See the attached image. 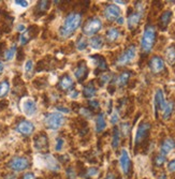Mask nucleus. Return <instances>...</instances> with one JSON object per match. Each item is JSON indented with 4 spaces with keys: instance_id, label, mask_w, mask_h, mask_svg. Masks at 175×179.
Returning a JSON list of instances; mask_svg holds the SVG:
<instances>
[{
    "instance_id": "f257e3e1",
    "label": "nucleus",
    "mask_w": 175,
    "mask_h": 179,
    "mask_svg": "<svg viewBox=\"0 0 175 179\" xmlns=\"http://www.w3.org/2000/svg\"><path fill=\"white\" fill-rule=\"evenodd\" d=\"M82 23V15L78 12H71L65 18L64 25L60 27L59 35L61 38H69L78 29Z\"/></svg>"
},
{
    "instance_id": "f03ea898",
    "label": "nucleus",
    "mask_w": 175,
    "mask_h": 179,
    "mask_svg": "<svg viewBox=\"0 0 175 179\" xmlns=\"http://www.w3.org/2000/svg\"><path fill=\"white\" fill-rule=\"evenodd\" d=\"M156 42V28L153 25H146L141 40V48L144 54L151 53Z\"/></svg>"
},
{
    "instance_id": "7ed1b4c3",
    "label": "nucleus",
    "mask_w": 175,
    "mask_h": 179,
    "mask_svg": "<svg viewBox=\"0 0 175 179\" xmlns=\"http://www.w3.org/2000/svg\"><path fill=\"white\" fill-rule=\"evenodd\" d=\"M65 122V117L61 113H51L46 114L44 118V123L47 129L51 130H58Z\"/></svg>"
},
{
    "instance_id": "20e7f679",
    "label": "nucleus",
    "mask_w": 175,
    "mask_h": 179,
    "mask_svg": "<svg viewBox=\"0 0 175 179\" xmlns=\"http://www.w3.org/2000/svg\"><path fill=\"white\" fill-rule=\"evenodd\" d=\"M151 123L148 122H141L137 127V134H135V148H139L143 143H145L147 141L148 136H149V131H151Z\"/></svg>"
},
{
    "instance_id": "39448f33",
    "label": "nucleus",
    "mask_w": 175,
    "mask_h": 179,
    "mask_svg": "<svg viewBox=\"0 0 175 179\" xmlns=\"http://www.w3.org/2000/svg\"><path fill=\"white\" fill-rule=\"evenodd\" d=\"M101 28H102L101 19L98 18V17H90L89 19H87L85 25H84L83 32L84 35L92 37V35H96L97 32H99L101 30Z\"/></svg>"
},
{
    "instance_id": "423d86ee",
    "label": "nucleus",
    "mask_w": 175,
    "mask_h": 179,
    "mask_svg": "<svg viewBox=\"0 0 175 179\" xmlns=\"http://www.w3.org/2000/svg\"><path fill=\"white\" fill-rule=\"evenodd\" d=\"M135 55H137V48L134 45H130L125 49L123 53L119 55L118 59L116 60V64L119 66V67H123V66H126L129 62H131L133 59H134Z\"/></svg>"
},
{
    "instance_id": "0eeeda50",
    "label": "nucleus",
    "mask_w": 175,
    "mask_h": 179,
    "mask_svg": "<svg viewBox=\"0 0 175 179\" xmlns=\"http://www.w3.org/2000/svg\"><path fill=\"white\" fill-rule=\"evenodd\" d=\"M8 166L14 172H23L30 166V161L25 157H15L10 160Z\"/></svg>"
},
{
    "instance_id": "6e6552de",
    "label": "nucleus",
    "mask_w": 175,
    "mask_h": 179,
    "mask_svg": "<svg viewBox=\"0 0 175 179\" xmlns=\"http://www.w3.org/2000/svg\"><path fill=\"white\" fill-rule=\"evenodd\" d=\"M104 16L109 21H115L120 17V9L115 4H108L104 9Z\"/></svg>"
},
{
    "instance_id": "1a4fd4ad",
    "label": "nucleus",
    "mask_w": 175,
    "mask_h": 179,
    "mask_svg": "<svg viewBox=\"0 0 175 179\" xmlns=\"http://www.w3.org/2000/svg\"><path fill=\"white\" fill-rule=\"evenodd\" d=\"M148 67L154 74H159L164 70V61L161 57L153 56L148 62Z\"/></svg>"
},
{
    "instance_id": "9d476101",
    "label": "nucleus",
    "mask_w": 175,
    "mask_h": 179,
    "mask_svg": "<svg viewBox=\"0 0 175 179\" xmlns=\"http://www.w3.org/2000/svg\"><path fill=\"white\" fill-rule=\"evenodd\" d=\"M119 163H120V167L121 169H123V173H124L126 176H129L130 171H131V160H130L129 153L127 152L126 149L121 150L120 158H119Z\"/></svg>"
},
{
    "instance_id": "9b49d317",
    "label": "nucleus",
    "mask_w": 175,
    "mask_h": 179,
    "mask_svg": "<svg viewBox=\"0 0 175 179\" xmlns=\"http://www.w3.org/2000/svg\"><path fill=\"white\" fill-rule=\"evenodd\" d=\"M167 105V102L164 100L163 92H162L161 89H158L156 91V94H155V100H154V107H155V114H156V117L158 115L159 110H163L164 107Z\"/></svg>"
},
{
    "instance_id": "f8f14e48",
    "label": "nucleus",
    "mask_w": 175,
    "mask_h": 179,
    "mask_svg": "<svg viewBox=\"0 0 175 179\" xmlns=\"http://www.w3.org/2000/svg\"><path fill=\"white\" fill-rule=\"evenodd\" d=\"M35 147L39 151H46L49 149V138L45 133H40L35 137Z\"/></svg>"
},
{
    "instance_id": "ddd939ff",
    "label": "nucleus",
    "mask_w": 175,
    "mask_h": 179,
    "mask_svg": "<svg viewBox=\"0 0 175 179\" xmlns=\"http://www.w3.org/2000/svg\"><path fill=\"white\" fill-rule=\"evenodd\" d=\"M74 75H75L76 80L82 83L84 82V80L87 77L88 75V68L86 66V62L85 61H80L76 66L75 70H74Z\"/></svg>"
},
{
    "instance_id": "4468645a",
    "label": "nucleus",
    "mask_w": 175,
    "mask_h": 179,
    "mask_svg": "<svg viewBox=\"0 0 175 179\" xmlns=\"http://www.w3.org/2000/svg\"><path fill=\"white\" fill-rule=\"evenodd\" d=\"M35 130V126L33 123H31L30 121L27 120H22L17 123L16 126V131L18 133L23 134V135H30Z\"/></svg>"
},
{
    "instance_id": "2eb2a0df",
    "label": "nucleus",
    "mask_w": 175,
    "mask_h": 179,
    "mask_svg": "<svg viewBox=\"0 0 175 179\" xmlns=\"http://www.w3.org/2000/svg\"><path fill=\"white\" fill-rule=\"evenodd\" d=\"M58 88L62 91L73 90V88H74V83H73L72 78L68 74H65L64 76H61L59 80V83H58Z\"/></svg>"
},
{
    "instance_id": "dca6fc26",
    "label": "nucleus",
    "mask_w": 175,
    "mask_h": 179,
    "mask_svg": "<svg viewBox=\"0 0 175 179\" xmlns=\"http://www.w3.org/2000/svg\"><path fill=\"white\" fill-rule=\"evenodd\" d=\"M141 18H142V14L137 13V11L128 14V21H127V23H128V28H129L130 30L135 29V28L139 26V24H140Z\"/></svg>"
},
{
    "instance_id": "f3484780",
    "label": "nucleus",
    "mask_w": 175,
    "mask_h": 179,
    "mask_svg": "<svg viewBox=\"0 0 175 179\" xmlns=\"http://www.w3.org/2000/svg\"><path fill=\"white\" fill-rule=\"evenodd\" d=\"M171 18H172V12H171V11H164L163 13L161 14V16L159 17V21H158L159 29L162 30V31H164V30L167 29L170 24Z\"/></svg>"
},
{
    "instance_id": "a211bd4d",
    "label": "nucleus",
    "mask_w": 175,
    "mask_h": 179,
    "mask_svg": "<svg viewBox=\"0 0 175 179\" xmlns=\"http://www.w3.org/2000/svg\"><path fill=\"white\" fill-rule=\"evenodd\" d=\"M175 148V141L171 137H168L162 142L161 147H160V153L163 155H169L171 151Z\"/></svg>"
},
{
    "instance_id": "6ab92c4d",
    "label": "nucleus",
    "mask_w": 175,
    "mask_h": 179,
    "mask_svg": "<svg viewBox=\"0 0 175 179\" xmlns=\"http://www.w3.org/2000/svg\"><path fill=\"white\" fill-rule=\"evenodd\" d=\"M90 59L95 60V64L98 67L97 71H106L108 70V64H106L104 57L99 56V55H95V56H90Z\"/></svg>"
},
{
    "instance_id": "aec40b11",
    "label": "nucleus",
    "mask_w": 175,
    "mask_h": 179,
    "mask_svg": "<svg viewBox=\"0 0 175 179\" xmlns=\"http://www.w3.org/2000/svg\"><path fill=\"white\" fill-rule=\"evenodd\" d=\"M97 94V89L94 86V83H88L83 87V96L87 99H92Z\"/></svg>"
},
{
    "instance_id": "412c9836",
    "label": "nucleus",
    "mask_w": 175,
    "mask_h": 179,
    "mask_svg": "<svg viewBox=\"0 0 175 179\" xmlns=\"http://www.w3.org/2000/svg\"><path fill=\"white\" fill-rule=\"evenodd\" d=\"M165 59L170 66L174 67L175 66V45H171L165 49Z\"/></svg>"
},
{
    "instance_id": "4be33fe9",
    "label": "nucleus",
    "mask_w": 175,
    "mask_h": 179,
    "mask_svg": "<svg viewBox=\"0 0 175 179\" xmlns=\"http://www.w3.org/2000/svg\"><path fill=\"white\" fill-rule=\"evenodd\" d=\"M119 35H120V32L117 28H110L106 31V40L109 43H113L118 39Z\"/></svg>"
},
{
    "instance_id": "5701e85b",
    "label": "nucleus",
    "mask_w": 175,
    "mask_h": 179,
    "mask_svg": "<svg viewBox=\"0 0 175 179\" xmlns=\"http://www.w3.org/2000/svg\"><path fill=\"white\" fill-rule=\"evenodd\" d=\"M106 127V122H105V118L104 115L102 113H100L99 115L97 116V119H96V131L98 133H101Z\"/></svg>"
},
{
    "instance_id": "b1692460",
    "label": "nucleus",
    "mask_w": 175,
    "mask_h": 179,
    "mask_svg": "<svg viewBox=\"0 0 175 179\" xmlns=\"http://www.w3.org/2000/svg\"><path fill=\"white\" fill-rule=\"evenodd\" d=\"M24 110L28 116H32L37 110V105L35 101L32 100H28L24 103Z\"/></svg>"
},
{
    "instance_id": "393cba45",
    "label": "nucleus",
    "mask_w": 175,
    "mask_h": 179,
    "mask_svg": "<svg viewBox=\"0 0 175 179\" xmlns=\"http://www.w3.org/2000/svg\"><path fill=\"white\" fill-rule=\"evenodd\" d=\"M130 76H131V72H130V71H125V72L121 73L118 76V78H117V80H116L118 87H124V86L128 83Z\"/></svg>"
},
{
    "instance_id": "a878e982",
    "label": "nucleus",
    "mask_w": 175,
    "mask_h": 179,
    "mask_svg": "<svg viewBox=\"0 0 175 179\" xmlns=\"http://www.w3.org/2000/svg\"><path fill=\"white\" fill-rule=\"evenodd\" d=\"M45 161H46L47 169H49L51 171H58V169H59V164L57 163L56 159L53 158L52 155H46Z\"/></svg>"
},
{
    "instance_id": "bb28decb",
    "label": "nucleus",
    "mask_w": 175,
    "mask_h": 179,
    "mask_svg": "<svg viewBox=\"0 0 175 179\" xmlns=\"http://www.w3.org/2000/svg\"><path fill=\"white\" fill-rule=\"evenodd\" d=\"M89 44L95 49H100L104 44V40L102 37H94L89 40Z\"/></svg>"
},
{
    "instance_id": "cd10ccee",
    "label": "nucleus",
    "mask_w": 175,
    "mask_h": 179,
    "mask_svg": "<svg viewBox=\"0 0 175 179\" xmlns=\"http://www.w3.org/2000/svg\"><path fill=\"white\" fill-rule=\"evenodd\" d=\"M120 143V132H119L118 128L113 129V136H112V147L114 149H117Z\"/></svg>"
},
{
    "instance_id": "c85d7f7f",
    "label": "nucleus",
    "mask_w": 175,
    "mask_h": 179,
    "mask_svg": "<svg viewBox=\"0 0 175 179\" xmlns=\"http://www.w3.org/2000/svg\"><path fill=\"white\" fill-rule=\"evenodd\" d=\"M174 110V103L173 102H167V105L162 110V118L163 119H169L172 115V112Z\"/></svg>"
},
{
    "instance_id": "c756f323",
    "label": "nucleus",
    "mask_w": 175,
    "mask_h": 179,
    "mask_svg": "<svg viewBox=\"0 0 175 179\" xmlns=\"http://www.w3.org/2000/svg\"><path fill=\"white\" fill-rule=\"evenodd\" d=\"M9 90H10V84L8 80H3L0 83V98H3L8 94Z\"/></svg>"
},
{
    "instance_id": "7c9ffc66",
    "label": "nucleus",
    "mask_w": 175,
    "mask_h": 179,
    "mask_svg": "<svg viewBox=\"0 0 175 179\" xmlns=\"http://www.w3.org/2000/svg\"><path fill=\"white\" fill-rule=\"evenodd\" d=\"M49 5H51L49 1H39L38 4H37V10L41 12V14H43L45 11L49 9Z\"/></svg>"
},
{
    "instance_id": "2f4dec72",
    "label": "nucleus",
    "mask_w": 175,
    "mask_h": 179,
    "mask_svg": "<svg viewBox=\"0 0 175 179\" xmlns=\"http://www.w3.org/2000/svg\"><path fill=\"white\" fill-rule=\"evenodd\" d=\"M98 174H99V169H98L97 167H94V166H92V167H89V169H87L84 176L86 177V179H92L97 176Z\"/></svg>"
},
{
    "instance_id": "473e14b6",
    "label": "nucleus",
    "mask_w": 175,
    "mask_h": 179,
    "mask_svg": "<svg viewBox=\"0 0 175 179\" xmlns=\"http://www.w3.org/2000/svg\"><path fill=\"white\" fill-rule=\"evenodd\" d=\"M39 31H40V29H39V27H38V26H35V25H32V26H30L29 28H28L27 35H29L30 39H33V38H35L37 35H38Z\"/></svg>"
},
{
    "instance_id": "72a5a7b5",
    "label": "nucleus",
    "mask_w": 175,
    "mask_h": 179,
    "mask_svg": "<svg viewBox=\"0 0 175 179\" xmlns=\"http://www.w3.org/2000/svg\"><path fill=\"white\" fill-rule=\"evenodd\" d=\"M15 52H16V46H12L10 49H8V51L3 53V57H4L6 60H11L14 57V55H15Z\"/></svg>"
},
{
    "instance_id": "f704fd0d",
    "label": "nucleus",
    "mask_w": 175,
    "mask_h": 179,
    "mask_svg": "<svg viewBox=\"0 0 175 179\" xmlns=\"http://www.w3.org/2000/svg\"><path fill=\"white\" fill-rule=\"evenodd\" d=\"M86 46H87L86 39L83 38V37H81L78 40V42H76V48H78V51H84V49L86 48Z\"/></svg>"
},
{
    "instance_id": "c9c22d12",
    "label": "nucleus",
    "mask_w": 175,
    "mask_h": 179,
    "mask_svg": "<svg viewBox=\"0 0 175 179\" xmlns=\"http://www.w3.org/2000/svg\"><path fill=\"white\" fill-rule=\"evenodd\" d=\"M164 162H165V155H161V153H159L156 158H155V165L158 166V167L163 165Z\"/></svg>"
},
{
    "instance_id": "e433bc0d",
    "label": "nucleus",
    "mask_w": 175,
    "mask_h": 179,
    "mask_svg": "<svg viewBox=\"0 0 175 179\" xmlns=\"http://www.w3.org/2000/svg\"><path fill=\"white\" fill-rule=\"evenodd\" d=\"M44 78H38V80H35V82H33V85L37 87V88H43V87H45L46 85H47V83H46V80H44L43 84H42V80H43Z\"/></svg>"
},
{
    "instance_id": "4c0bfd02",
    "label": "nucleus",
    "mask_w": 175,
    "mask_h": 179,
    "mask_svg": "<svg viewBox=\"0 0 175 179\" xmlns=\"http://www.w3.org/2000/svg\"><path fill=\"white\" fill-rule=\"evenodd\" d=\"M88 105L90 106V108H92V110H97L100 108V103L97 100H90L88 102Z\"/></svg>"
},
{
    "instance_id": "58836bf2",
    "label": "nucleus",
    "mask_w": 175,
    "mask_h": 179,
    "mask_svg": "<svg viewBox=\"0 0 175 179\" xmlns=\"http://www.w3.org/2000/svg\"><path fill=\"white\" fill-rule=\"evenodd\" d=\"M66 173H67V176L69 179H74L75 178V172H74V169L73 167H71V166H69L67 169V171H66Z\"/></svg>"
},
{
    "instance_id": "ea45409f",
    "label": "nucleus",
    "mask_w": 175,
    "mask_h": 179,
    "mask_svg": "<svg viewBox=\"0 0 175 179\" xmlns=\"http://www.w3.org/2000/svg\"><path fill=\"white\" fill-rule=\"evenodd\" d=\"M80 113H81L83 116H85V117H92V112H90V110L85 108V107H81V108H80Z\"/></svg>"
},
{
    "instance_id": "a19ab883",
    "label": "nucleus",
    "mask_w": 175,
    "mask_h": 179,
    "mask_svg": "<svg viewBox=\"0 0 175 179\" xmlns=\"http://www.w3.org/2000/svg\"><path fill=\"white\" fill-rule=\"evenodd\" d=\"M130 131V124L128 122H125L121 124V132H123V134L124 135H128V133H129Z\"/></svg>"
},
{
    "instance_id": "79ce46f5",
    "label": "nucleus",
    "mask_w": 175,
    "mask_h": 179,
    "mask_svg": "<svg viewBox=\"0 0 175 179\" xmlns=\"http://www.w3.org/2000/svg\"><path fill=\"white\" fill-rule=\"evenodd\" d=\"M64 139L62 138H57L56 139V147H55V149H56V151H60V150L62 149V146H64Z\"/></svg>"
},
{
    "instance_id": "37998d69",
    "label": "nucleus",
    "mask_w": 175,
    "mask_h": 179,
    "mask_svg": "<svg viewBox=\"0 0 175 179\" xmlns=\"http://www.w3.org/2000/svg\"><path fill=\"white\" fill-rule=\"evenodd\" d=\"M118 120H119L118 112H117V110H115V112L113 113V115H112V117H111V122L113 123V124H116Z\"/></svg>"
},
{
    "instance_id": "c03bdc74",
    "label": "nucleus",
    "mask_w": 175,
    "mask_h": 179,
    "mask_svg": "<svg viewBox=\"0 0 175 179\" xmlns=\"http://www.w3.org/2000/svg\"><path fill=\"white\" fill-rule=\"evenodd\" d=\"M111 80V76L109 74H104L101 76V78H100V80H101V83H100V86H103L105 83H108L109 80Z\"/></svg>"
},
{
    "instance_id": "a18cd8bd",
    "label": "nucleus",
    "mask_w": 175,
    "mask_h": 179,
    "mask_svg": "<svg viewBox=\"0 0 175 179\" xmlns=\"http://www.w3.org/2000/svg\"><path fill=\"white\" fill-rule=\"evenodd\" d=\"M32 68H33V62L32 60H28L27 63H26V66H25V70H26V72L29 73L32 71Z\"/></svg>"
},
{
    "instance_id": "49530a36",
    "label": "nucleus",
    "mask_w": 175,
    "mask_h": 179,
    "mask_svg": "<svg viewBox=\"0 0 175 179\" xmlns=\"http://www.w3.org/2000/svg\"><path fill=\"white\" fill-rule=\"evenodd\" d=\"M168 169H169V172H171V173L175 172V159L172 161H170L169 163H168Z\"/></svg>"
},
{
    "instance_id": "de8ad7c7",
    "label": "nucleus",
    "mask_w": 175,
    "mask_h": 179,
    "mask_svg": "<svg viewBox=\"0 0 175 179\" xmlns=\"http://www.w3.org/2000/svg\"><path fill=\"white\" fill-rule=\"evenodd\" d=\"M22 179H35V176L32 173H26V174L23 176Z\"/></svg>"
},
{
    "instance_id": "09e8293b",
    "label": "nucleus",
    "mask_w": 175,
    "mask_h": 179,
    "mask_svg": "<svg viewBox=\"0 0 175 179\" xmlns=\"http://www.w3.org/2000/svg\"><path fill=\"white\" fill-rule=\"evenodd\" d=\"M9 102L7 100H2V101H0V110H3V108H6L8 106Z\"/></svg>"
},
{
    "instance_id": "8fccbe9b",
    "label": "nucleus",
    "mask_w": 175,
    "mask_h": 179,
    "mask_svg": "<svg viewBox=\"0 0 175 179\" xmlns=\"http://www.w3.org/2000/svg\"><path fill=\"white\" fill-rule=\"evenodd\" d=\"M23 59H24V52H23L22 49H19L18 54H17V60H18V61H22Z\"/></svg>"
},
{
    "instance_id": "3c124183",
    "label": "nucleus",
    "mask_w": 175,
    "mask_h": 179,
    "mask_svg": "<svg viewBox=\"0 0 175 179\" xmlns=\"http://www.w3.org/2000/svg\"><path fill=\"white\" fill-rule=\"evenodd\" d=\"M15 3H17V4H19V5H22V7H27V5H28L27 1H19V0H16V1H15Z\"/></svg>"
},
{
    "instance_id": "603ef678",
    "label": "nucleus",
    "mask_w": 175,
    "mask_h": 179,
    "mask_svg": "<svg viewBox=\"0 0 175 179\" xmlns=\"http://www.w3.org/2000/svg\"><path fill=\"white\" fill-rule=\"evenodd\" d=\"M57 110H60V112H64V113H69V112H70V110H68L67 107L65 108V107H61V106H58V107H57Z\"/></svg>"
},
{
    "instance_id": "864d4df0",
    "label": "nucleus",
    "mask_w": 175,
    "mask_h": 179,
    "mask_svg": "<svg viewBox=\"0 0 175 179\" xmlns=\"http://www.w3.org/2000/svg\"><path fill=\"white\" fill-rule=\"evenodd\" d=\"M4 46H6V43L4 42H0V54L3 53V48H4Z\"/></svg>"
},
{
    "instance_id": "5fc2aeb1",
    "label": "nucleus",
    "mask_w": 175,
    "mask_h": 179,
    "mask_svg": "<svg viewBox=\"0 0 175 179\" xmlns=\"http://www.w3.org/2000/svg\"><path fill=\"white\" fill-rule=\"evenodd\" d=\"M78 96V91H72V92L70 94V96H71V98H73V99H74V98H76Z\"/></svg>"
},
{
    "instance_id": "6e6d98bb",
    "label": "nucleus",
    "mask_w": 175,
    "mask_h": 179,
    "mask_svg": "<svg viewBox=\"0 0 175 179\" xmlns=\"http://www.w3.org/2000/svg\"><path fill=\"white\" fill-rule=\"evenodd\" d=\"M17 30H18V31H25V26L24 25H18V26H17Z\"/></svg>"
},
{
    "instance_id": "4d7b16f0",
    "label": "nucleus",
    "mask_w": 175,
    "mask_h": 179,
    "mask_svg": "<svg viewBox=\"0 0 175 179\" xmlns=\"http://www.w3.org/2000/svg\"><path fill=\"white\" fill-rule=\"evenodd\" d=\"M3 69H4V66H3V63L1 61H0V75L2 74L3 72Z\"/></svg>"
},
{
    "instance_id": "13d9d810",
    "label": "nucleus",
    "mask_w": 175,
    "mask_h": 179,
    "mask_svg": "<svg viewBox=\"0 0 175 179\" xmlns=\"http://www.w3.org/2000/svg\"><path fill=\"white\" fill-rule=\"evenodd\" d=\"M105 179H115V178H114V175L110 173V174H108V176L105 177Z\"/></svg>"
},
{
    "instance_id": "bf43d9fd",
    "label": "nucleus",
    "mask_w": 175,
    "mask_h": 179,
    "mask_svg": "<svg viewBox=\"0 0 175 179\" xmlns=\"http://www.w3.org/2000/svg\"><path fill=\"white\" fill-rule=\"evenodd\" d=\"M117 23H118V24H124V18H123V17H119L118 19H117Z\"/></svg>"
},
{
    "instance_id": "052dcab7",
    "label": "nucleus",
    "mask_w": 175,
    "mask_h": 179,
    "mask_svg": "<svg viewBox=\"0 0 175 179\" xmlns=\"http://www.w3.org/2000/svg\"><path fill=\"white\" fill-rule=\"evenodd\" d=\"M158 179H167V176H165V174H161Z\"/></svg>"
},
{
    "instance_id": "680f3d73",
    "label": "nucleus",
    "mask_w": 175,
    "mask_h": 179,
    "mask_svg": "<svg viewBox=\"0 0 175 179\" xmlns=\"http://www.w3.org/2000/svg\"><path fill=\"white\" fill-rule=\"evenodd\" d=\"M116 3H121V4H125V3H127L126 1H115Z\"/></svg>"
}]
</instances>
